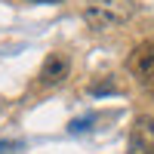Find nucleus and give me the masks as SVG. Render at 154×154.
<instances>
[{
  "mask_svg": "<svg viewBox=\"0 0 154 154\" xmlns=\"http://www.w3.org/2000/svg\"><path fill=\"white\" fill-rule=\"evenodd\" d=\"M136 16V0H86L83 22L93 31H114Z\"/></svg>",
  "mask_w": 154,
  "mask_h": 154,
  "instance_id": "f257e3e1",
  "label": "nucleus"
},
{
  "mask_svg": "<svg viewBox=\"0 0 154 154\" xmlns=\"http://www.w3.org/2000/svg\"><path fill=\"white\" fill-rule=\"evenodd\" d=\"M126 68H130V74L136 77V83L145 89V93L154 96V40H145L139 43L130 59H126Z\"/></svg>",
  "mask_w": 154,
  "mask_h": 154,
  "instance_id": "f03ea898",
  "label": "nucleus"
},
{
  "mask_svg": "<svg viewBox=\"0 0 154 154\" xmlns=\"http://www.w3.org/2000/svg\"><path fill=\"white\" fill-rule=\"evenodd\" d=\"M40 83L43 86H62L71 77V59L65 53H49L43 59V65H40Z\"/></svg>",
  "mask_w": 154,
  "mask_h": 154,
  "instance_id": "7ed1b4c3",
  "label": "nucleus"
},
{
  "mask_svg": "<svg viewBox=\"0 0 154 154\" xmlns=\"http://www.w3.org/2000/svg\"><path fill=\"white\" fill-rule=\"evenodd\" d=\"M130 142H139V145H151L154 148V117L142 114V117L133 120V130H130Z\"/></svg>",
  "mask_w": 154,
  "mask_h": 154,
  "instance_id": "20e7f679",
  "label": "nucleus"
},
{
  "mask_svg": "<svg viewBox=\"0 0 154 154\" xmlns=\"http://www.w3.org/2000/svg\"><path fill=\"white\" fill-rule=\"evenodd\" d=\"M130 154H154L151 145H139V142H130Z\"/></svg>",
  "mask_w": 154,
  "mask_h": 154,
  "instance_id": "39448f33",
  "label": "nucleus"
}]
</instances>
